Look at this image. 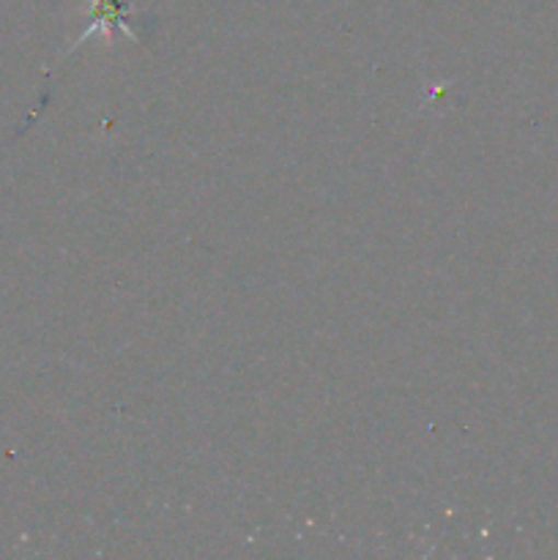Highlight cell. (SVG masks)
<instances>
[{
  "mask_svg": "<svg viewBox=\"0 0 558 560\" xmlns=\"http://www.w3.org/2000/svg\"><path fill=\"white\" fill-rule=\"evenodd\" d=\"M88 5H91V25L74 38V44L66 49V55H71L77 47L91 42V38H102L104 47H113L115 31H120L126 38L140 44V36H137V31L129 22L137 14L135 0H88Z\"/></svg>",
  "mask_w": 558,
  "mask_h": 560,
  "instance_id": "cell-1",
  "label": "cell"
}]
</instances>
